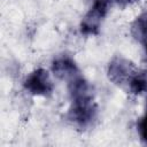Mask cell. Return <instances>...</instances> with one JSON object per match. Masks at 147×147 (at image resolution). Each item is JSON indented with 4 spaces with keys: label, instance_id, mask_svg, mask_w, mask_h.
<instances>
[{
    "label": "cell",
    "instance_id": "10",
    "mask_svg": "<svg viewBox=\"0 0 147 147\" xmlns=\"http://www.w3.org/2000/svg\"><path fill=\"white\" fill-rule=\"evenodd\" d=\"M144 45H145V51H146V54H147V41H145Z\"/></svg>",
    "mask_w": 147,
    "mask_h": 147
},
{
    "label": "cell",
    "instance_id": "1",
    "mask_svg": "<svg viewBox=\"0 0 147 147\" xmlns=\"http://www.w3.org/2000/svg\"><path fill=\"white\" fill-rule=\"evenodd\" d=\"M111 0H93V5L80 23V31L84 34H96L100 23L107 15Z\"/></svg>",
    "mask_w": 147,
    "mask_h": 147
},
{
    "label": "cell",
    "instance_id": "12",
    "mask_svg": "<svg viewBox=\"0 0 147 147\" xmlns=\"http://www.w3.org/2000/svg\"><path fill=\"white\" fill-rule=\"evenodd\" d=\"M146 113H147V106H146Z\"/></svg>",
    "mask_w": 147,
    "mask_h": 147
},
{
    "label": "cell",
    "instance_id": "11",
    "mask_svg": "<svg viewBox=\"0 0 147 147\" xmlns=\"http://www.w3.org/2000/svg\"><path fill=\"white\" fill-rule=\"evenodd\" d=\"M134 1H138V0H126V2H134Z\"/></svg>",
    "mask_w": 147,
    "mask_h": 147
},
{
    "label": "cell",
    "instance_id": "7",
    "mask_svg": "<svg viewBox=\"0 0 147 147\" xmlns=\"http://www.w3.org/2000/svg\"><path fill=\"white\" fill-rule=\"evenodd\" d=\"M131 34L140 42L147 41V10L136 17L131 24Z\"/></svg>",
    "mask_w": 147,
    "mask_h": 147
},
{
    "label": "cell",
    "instance_id": "6",
    "mask_svg": "<svg viewBox=\"0 0 147 147\" xmlns=\"http://www.w3.org/2000/svg\"><path fill=\"white\" fill-rule=\"evenodd\" d=\"M69 93L72 101L76 100H87L93 99V87L92 85L83 78L80 75L69 80Z\"/></svg>",
    "mask_w": 147,
    "mask_h": 147
},
{
    "label": "cell",
    "instance_id": "5",
    "mask_svg": "<svg viewBox=\"0 0 147 147\" xmlns=\"http://www.w3.org/2000/svg\"><path fill=\"white\" fill-rule=\"evenodd\" d=\"M52 71L57 78L68 80V82L74 79L75 77L79 76V69H78L76 62L67 55L59 56L53 61Z\"/></svg>",
    "mask_w": 147,
    "mask_h": 147
},
{
    "label": "cell",
    "instance_id": "8",
    "mask_svg": "<svg viewBox=\"0 0 147 147\" xmlns=\"http://www.w3.org/2000/svg\"><path fill=\"white\" fill-rule=\"evenodd\" d=\"M129 88L133 94H141L147 91V74L136 72L129 82Z\"/></svg>",
    "mask_w": 147,
    "mask_h": 147
},
{
    "label": "cell",
    "instance_id": "2",
    "mask_svg": "<svg viewBox=\"0 0 147 147\" xmlns=\"http://www.w3.org/2000/svg\"><path fill=\"white\" fill-rule=\"evenodd\" d=\"M96 117V106L93 99L76 100L72 101V106L69 109L68 118L79 127H86L92 124Z\"/></svg>",
    "mask_w": 147,
    "mask_h": 147
},
{
    "label": "cell",
    "instance_id": "9",
    "mask_svg": "<svg viewBox=\"0 0 147 147\" xmlns=\"http://www.w3.org/2000/svg\"><path fill=\"white\" fill-rule=\"evenodd\" d=\"M138 132H139L140 139L147 145V113L144 115V117L140 118L138 123Z\"/></svg>",
    "mask_w": 147,
    "mask_h": 147
},
{
    "label": "cell",
    "instance_id": "4",
    "mask_svg": "<svg viewBox=\"0 0 147 147\" xmlns=\"http://www.w3.org/2000/svg\"><path fill=\"white\" fill-rule=\"evenodd\" d=\"M24 88L33 95H48L53 91V83L45 69H36L24 80Z\"/></svg>",
    "mask_w": 147,
    "mask_h": 147
},
{
    "label": "cell",
    "instance_id": "3",
    "mask_svg": "<svg viewBox=\"0 0 147 147\" xmlns=\"http://www.w3.org/2000/svg\"><path fill=\"white\" fill-rule=\"evenodd\" d=\"M107 72L109 79L114 84L122 86L124 84H129V82L136 74V70L131 61L122 56H116L109 62Z\"/></svg>",
    "mask_w": 147,
    "mask_h": 147
}]
</instances>
